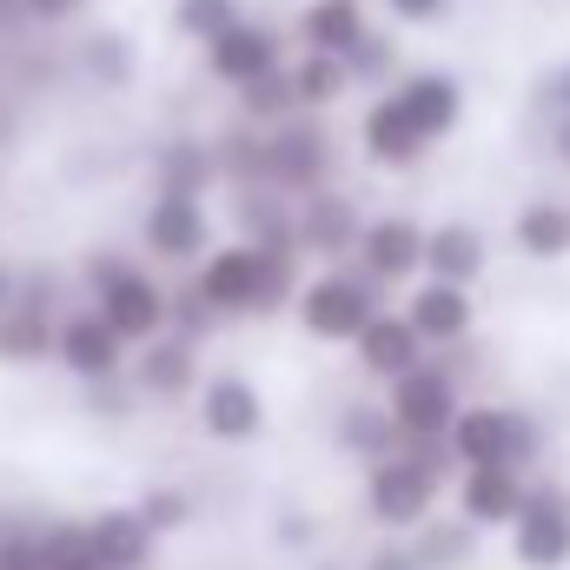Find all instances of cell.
Returning a JSON list of instances; mask_svg holds the SVG:
<instances>
[{"mask_svg":"<svg viewBox=\"0 0 570 570\" xmlns=\"http://www.w3.org/2000/svg\"><path fill=\"white\" fill-rule=\"evenodd\" d=\"M193 292L219 312V318H273L298 298L305 285V253L298 246H259V239H219L199 266H193Z\"/></svg>","mask_w":570,"mask_h":570,"instance_id":"obj_1","label":"cell"},{"mask_svg":"<svg viewBox=\"0 0 570 570\" xmlns=\"http://www.w3.org/2000/svg\"><path fill=\"white\" fill-rule=\"evenodd\" d=\"M451 478H458V458H451V444H444V438H405L399 451H385V458H372V464H365L358 511H365L379 531L412 538L431 511H438V498H444V484H451Z\"/></svg>","mask_w":570,"mask_h":570,"instance_id":"obj_2","label":"cell"},{"mask_svg":"<svg viewBox=\"0 0 570 570\" xmlns=\"http://www.w3.org/2000/svg\"><path fill=\"white\" fill-rule=\"evenodd\" d=\"M292 312H298L312 345H352L372 325V312H385V285L372 279L365 266H352V259H332V266L305 273Z\"/></svg>","mask_w":570,"mask_h":570,"instance_id":"obj_3","label":"cell"},{"mask_svg":"<svg viewBox=\"0 0 570 570\" xmlns=\"http://www.w3.org/2000/svg\"><path fill=\"white\" fill-rule=\"evenodd\" d=\"M80 279H87V298L100 305V318H107L127 345H146L153 332H166V318H173V285L153 279L140 259H127V253H87Z\"/></svg>","mask_w":570,"mask_h":570,"instance_id":"obj_4","label":"cell"},{"mask_svg":"<svg viewBox=\"0 0 570 570\" xmlns=\"http://www.w3.org/2000/svg\"><path fill=\"white\" fill-rule=\"evenodd\" d=\"M444 444H451L458 471H464V464H518V471H531V464L544 458V425H538L531 412H518V405L478 399V405H458Z\"/></svg>","mask_w":570,"mask_h":570,"instance_id":"obj_5","label":"cell"},{"mask_svg":"<svg viewBox=\"0 0 570 570\" xmlns=\"http://www.w3.org/2000/svg\"><path fill=\"white\" fill-rule=\"evenodd\" d=\"M213 246H219L213 206H206L199 193H166V186H153V199H146V213H140V253L146 259H159V266H199Z\"/></svg>","mask_w":570,"mask_h":570,"instance_id":"obj_6","label":"cell"},{"mask_svg":"<svg viewBox=\"0 0 570 570\" xmlns=\"http://www.w3.org/2000/svg\"><path fill=\"white\" fill-rule=\"evenodd\" d=\"M338 173V153H332V134L318 127V114H292L279 127H266V186L279 193H312V186H332Z\"/></svg>","mask_w":570,"mask_h":570,"instance_id":"obj_7","label":"cell"},{"mask_svg":"<svg viewBox=\"0 0 570 570\" xmlns=\"http://www.w3.org/2000/svg\"><path fill=\"white\" fill-rule=\"evenodd\" d=\"M199 379H206V358L179 332H153L146 345H134V358H127V385L140 392V405H193Z\"/></svg>","mask_w":570,"mask_h":570,"instance_id":"obj_8","label":"cell"},{"mask_svg":"<svg viewBox=\"0 0 570 570\" xmlns=\"http://www.w3.org/2000/svg\"><path fill=\"white\" fill-rule=\"evenodd\" d=\"M199 67H206V80H213V87L239 94V87H253V80L279 73V67H285V40L266 27V20L239 13L226 33H213V40L199 47Z\"/></svg>","mask_w":570,"mask_h":570,"instance_id":"obj_9","label":"cell"},{"mask_svg":"<svg viewBox=\"0 0 570 570\" xmlns=\"http://www.w3.org/2000/svg\"><path fill=\"white\" fill-rule=\"evenodd\" d=\"M127 358H134V345L100 318V305H94V298H87V305H73V312H60L53 365H60L67 379L100 385V379H120V372H127Z\"/></svg>","mask_w":570,"mask_h":570,"instance_id":"obj_10","label":"cell"},{"mask_svg":"<svg viewBox=\"0 0 570 570\" xmlns=\"http://www.w3.org/2000/svg\"><path fill=\"white\" fill-rule=\"evenodd\" d=\"M193 419L213 444L239 451V444H253L266 431V392L246 372H206L199 392H193Z\"/></svg>","mask_w":570,"mask_h":570,"instance_id":"obj_11","label":"cell"},{"mask_svg":"<svg viewBox=\"0 0 570 570\" xmlns=\"http://www.w3.org/2000/svg\"><path fill=\"white\" fill-rule=\"evenodd\" d=\"M385 405H392V419H399L405 438H444L451 419H458V405H464V385H458L451 365L425 358V365H412L405 379L385 385Z\"/></svg>","mask_w":570,"mask_h":570,"instance_id":"obj_12","label":"cell"},{"mask_svg":"<svg viewBox=\"0 0 570 570\" xmlns=\"http://www.w3.org/2000/svg\"><path fill=\"white\" fill-rule=\"evenodd\" d=\"M511 558L524 570H564L570 564V491L564 484H531L518 518H511Z\"/></svg>","mask_w":570,"mask_h":570,"instance_id":"obj_13","label":"cell"},{"mask_svg":"<svg viewBox=\"0 0 570 570\" xmlns=\"http://www.w3.org/2000/svg\"><path fill=\"white\" fill-rule=\"evenodd\" d=\"M358 233H365V213L345 186H312L298 193V253L332 266V259H352L358 253Z\"/></svg>","mask_w":570,"mask_h":570,"instance_id":"obj_14","label":"cell"},{"mask_svg":"<svg viewBox=\"0 0 570 570\" xmlns=\"http://www.w3.org/2000/svg\"><path fill=\"white\" fill-rule=\"evenodd\" d=\"M352 266H365L379 285H412L425 273V226L412 213H365Z\"/></svg>","mask_w":570,"mask_h":570,"instance_id":"obj_15","label":"cell"},{"mask_svg":"<svg viewBox=\"0 0 570 570\" xmlns=\"http://www.w3.org/2000/svg\"><path fill=\"white\" fill-rule=\"evenodd\" d=\"M399 312L419 325V338H425L431 352L471 345V332H478V305H471V285L431 279V273H419V279H412V292H405V305H399Z\"/></svg>","mask_w":570,"mask_h":570,"instance_id":"obj_16","label":"cell"},{"mask_svg":"<svg viewBox=\"0 0 570 570\" xmlns=\"http://www.w3.org/2000/svg\"><path fill=\"white\" fill-rule=\"evenodd\" d=\"M524 491H531V478H524L518 464H464V471L451 478V504H458L478 531H511Z\"/></svg>","mask_w":570,"mask_h":570,"instance_id":"obj_17","label":"cell"},{"mask_svg":"<svg viewBox=\"0 0 570 570\" xmlns=\"http://www.w3.org/2000/svg\"><path fill=\"white\" fill-rule=\"evenodd\" d=\"M358 153H365L379 173H412V166L431 153V140L405 120V107H399V94H392V87L358 114Z\"/></svg>","mask_w":570,"mask_h":570,"instance_id":"obj_18","label":"cell"},{"mask_svg":"<svg viewBox=\"0 0 570 570\" xmlns=\"http://www.w3.org/2000/svg\"><path fill=\"white\" fill-rule=\"evenodd\" d=\"M53 338H60V312H53V292L27 279L20 298L0 312V365H47L53 358Z\"/></svg>","mask_w":570,"mask_h":570,"instance_id":"obj_19","label":"cell"},{"mask_svg":"<svg viewBox=\"0 0 570 570\" xmlns=\"http://www.w3.org/2000/svg\"><path fill=\"white\" fill-rule=\"evenodd\" d=\"M352 358H358V372H365V379L392 385V379H405L412 365H425L431 345L419 338V325H412L405 312H372V325L352 338Z\"/></svg>","mask_w":570,"mask_h":570,"instance_id":"obj_20","label":"cell"},{"mask_svg":"<svg viewBox=\"0 0 570 570\" xmlns=\"http://www.w3.org/2000/svg\"><path fill=\"white\" fill-rule=\"evenodd\" d=\"M392 94H399L405 120H412L431 146L451 140V134H458V120H464V87H458V73L419 67V73H399V80H392Z\"/></svg>","mask_w":570,"mask_h":570,"instance_id":"obj_21","label":"cell"},{"mask_svg":"<svg viewBox=\"0 0 570 570\" xmlns=\"http://www.w3.org/2000/svg\"><path fill=\"white\" fill-rule=\"evenodd\" d=\"M87 538H94L100 570H153V558H159V531L146 524L134 504L94 511V518H87Z\"/></svg>","mask_w":570,"mask_h":570,"instance_id":"obj_22","label":"cell"},{"mask_svg":"<svg viewBox=\"0 0 570 570\" xmlns=\"http://www.w3.org/2000/svg\"><path fill=\"white\" fill-rule=\"evenodd\" d=\"M233 233L259 239V246H298V199L266 179L233 186Z\"/></svg>","mask_w":570,"mask_h":570,"instance_id":"obj_23","label":"cell"},{"mask_svg":"<svg viewBox=\"0 0 570 570\" xmlns=\"http://www.w3.org/2000/svg\"><path fill=\"white\" fill-rule=\"evenodd\" d=\"M491 266V246L471 219H438L425 226V273L431 279H451V285H478Z\"/></svg>","mask_w":570,"mask_h":570,"instance_id":"obj_24","label":"cell"},{"mask_svg":"<svg viewBox=\"0 0 570 570\" xmlns=\"http://www.w3.org/2000/svg\"><path fill=\"white\" fill-rule=\"evenodd\" d=\"M292 33H298V47L345 60V53L372 33V13H365V0H305L298 20H292Z\"/></svg>","mask_w":570,"mask_h":570,"instance_id":"obj_25","label":"cell"},{"mask_svg":"<svg viewBox=\"0 0 570 570\" xmlns=\"http://www.w3.org/2000/svg\"><path fill=\"white\" fill-rule=\"evenodd\" d=\"M332 444H338L345 458L372 464V458L399 451V444H405V431H399V419H392V405H385V399H345V405H338V419H332Z\"/></svg>","mask_w":570,"mask_h":570,"instance_id":"obj_26","label":"cell"},{"mask_svg":"<svg viewBox=\"0 0 570 570\" xmlns=\"http://www.w3.org/2000/svg\"><path fill=\"white\" fill-rule=\"evenodd\" d=\"M153 186H166V193H213V186H226L219 179V159H213V140L206 134H173V140H159L153 153Z\"/></svg>","mask_w":570,"mask_h":570,"instance_id":"obj_27","label":"cell"},{"mask_svg":"<svg viewBox=\"0 0 570 570\" xmlns=\"http://www.w3.org/2000/svg\"><path fill=\"white\" fill-rule=\"evenodd\" d=\"M511 246H518L524 259H538V266L564 259L570 253V206L564 199H524L518 219H511Z\"/></svg>","mask_w":570,"mask_h":570,"instance_id":"obj_28","label":"cell"},{"mask_svg":"<svg viewBox=\"0 0 570 570\" xmlns=\"http://www.w3.org/2000/svg\"><path fill=\"white\" fill-rule=\"evenodd\" d=\"M285 73H292L298 114H332V107L352 94V67H345L338 53H312V47H298V60H285Z\"/></svg>","mask_w":570,"mask_h":570,"instance_id":"obj_29","label":"cell"},{"mask_svg":"<svg viewBox=\"0 0 570 570\" xmlns=\"http://www.w3.org/2000/svg\"><path fill=\"white\" fill-rule=\"evenodd\" d=\"M80 73H87L94 87L120 94V87H134V80H140V47H134L120 27H94V33L80 40Z\"/></svg>","mask_w":570,"mask_h":570,"instance_id":"obj_30","label":"cell"},{"mask_svg":"<svg viewBox=\"0 0 570 570\" xmlns=\"http://www.w3.org/2000/svg\"><path fill=\"white\" fill-rule=\"evenodd\" d=\"M412 551H419V564L425 570H464V558L478 551V524H471L464 511H451V518L431 511L425 524L412 531Z\"/></svg>","mask_w":570,"mask_h":570,"instance_id":"obj_31","label":"cell"},{"mask_svg":"<svg viewBox=\"0 0 570 570\" xmlns=\"http://www.w3.org/2000/svg\"><path fill=\"white\" fill-rule=\"evenodd\" d=\"M33 538H40V564L47 570H100L87 518H47V524H33Z\"/></svg>","mask_w":570,"mask_h":570,"instance_id":"obj_32","label":"cell"},{"mask_svg":"<svg viewBox=\"0 0 570 570\" xmlns=\"http://www.w3.org/2000/svg\"><path fill=\"white\" fill-rule=\"evenodd\" d=\"M134 511L159 531V544H166V538H179V531H193V518H199V504H193V491H186V484H146L140 498H134Z\"/></svg>","mask_w":570,"mask_h":570,"instance_id":"obj_33","label":"cell"},{"mask_svg":"<svg viewBox=\"0 0 570 570\" xmlns=\"http://www.w3.org/2000/svg\"><path fill=\"white\" fill-rule=\"evenodd\" d=\"M239 100V120H253V127H279L298 114V94H292V73H266V80H253V87H239L233 94Z\"/></svg>","mask_w":570,"mask_h":570,"instance_id":"obj_34","label":"cell"},{"mask_svg":"<svg viewBox=\"0 0 570 570\" xmlns=\"http://www.w3.org/2000/svg\"><path fill=\"white\" fill-rule=\"evenodd\" d=\"M345 67H352V87H392L399 80V40L372 20V33L345 53Z\"/></svg>","mask_w":570,"mask_h":570,"instance_id":"obj_35","label":"cell"},{"mask_svg":"<svg viewBox=\"0 0 570 570\" xmlns=\"http://www.w3.org/2000/svg\"><path fill=\"white\" fill-rule=\"evenodd\" d=\"M239 13H246L239 0H173V13H166V20H173V33H179V40L206 47V40H213V33H226Z\"/></svg>","mask_w":570,"mask_h":570,"instance_id":"obj_36","label":"cell"},{"mask_svg":"<svg viewBox=\"0 0 570 570\" xmlns=\"http://www.w3.org/2000/svg\"><path fill=\"white\" fill-rule=\"evenodd\" d=\"M213 325H219V312H213L193 285H179V292H173V318H166V332H179V338H193V345H199Z\"/></svg>","mask_w":570,"mask_h":570,"instance_id":"obj_37","label":"cell"},{"mask_svg":"<svg viewBox=\"0 0 570 570\" xmlns=\"http://www.w3.org/2000/svg\"><path fill=\"white\" fill-rule=\"evenodd\" d=\"M273 544H279V551H312V544H318V518H312V511H279Z\"/></svg>","mask_w":570,"mask_h":570,"instance_id":"obj_38","label":"cell"},{"mask_svg":"<svg viewBox=\"0 0 570 570\" xmlns=\"http://www.w3.org/2000/svg\"><path fill=\"white\" fill-rule=\"evenodd\" d=\"M94 0H20V20L27 27H67V20H80Z\"/></svg>","mask_w":570,"mask_h":570,"instance_id":"obj_39","label":"cell"},{"mask_svg":"<svg viewBox=\"0 0 570 570\" xmlns=\"http://www.w3.org/2000/svg\"><path fill=\"white\" fill-rule=\"evenodd\" d=\"M358 570H425V564H419L412 538H392V531H385V544H372V551H365V564H358Z\"/></svg>","mask_w":570,"mask_h":570,"instance_id":"obj_40","label":"cell"},{"mask_svg":"<svg viewBox=\"0 0 570 570\" xmlns=\"http://www.w3.org/2000/svg\"><path fill=\"white\" fill-rule=\"evenodd\" d=\"M392 7V20H405V27H438L444 13H451V0H385Z\"/></svg>","mask_w":570,"mask_h":570,"instance_id":"obj_41","label":"cell"},{"mask_svg":"<svg viewBox=\"0 0 570 570\" xmlns=\"http://www.w3.org/2000/svg\"><path fill=\"white\" fill-rule=\"evenodd\" d=\"M20 285H27V273H20L13 259H0V312H7L13 298H20Z\"/></svg>","mask_w":570,"mask_h":570,"instance_id":"obj_42","label":"cell"},{"mask_svg":"<svg viewBox=\"0 0 570 570\" xmlns=\"http://www.w3.org/2000/svg\"><path fill=\"white\" fill-rule=\"evenodd\" d=\"M551 153H558V166H570V114H558V127H551Z\"/></svg>","mask_w":570,"mask_h":570,"instance_id":"obj_43","label":"cell"},{"mask_svg":"<svg viewBox=\"0 0 570 570\" xmlns=\"http://www.w3.org/2000/svg\"><path fill=\"white\" fill-rule=\"evenodd\" d=\"M551 100H558V114H570V60L551 73Z\"/></svg>","mask_w":570,"mask_h":570,"instance_id":"obj_44","label":"cell"},{"mask_svg":"<svg viewBox=\"0 0 570 570\" xmlns=\"http://www.w3.org/2000/svg\"><path fill=\"white\" fill-rule=\"evenodd\" d=\"M0 13H20V0H0Z\"/></svg>","mask_w":570,"mask_h":570,"instance_id":"obj_45","label":"cell"},{"mask_svg":"<svg viewBox=\"0 0 570 570\" xmlns=\"http://www.w3.org/2000/svg\"><path fill=\"white\" fill-rule=\"evenodd\" d=\"M312 570H352V564H312Z\"/></svg>","mask_w":570,"mask_h":570,"instance_id":"obj_46","label":"cell"},{"mask_svg":"<svg viewBox=\"0 0 570 570\" xmlns=\"http://www.w3.org/2000/svg\"><path fill=\"white\" fill-rule=\"evenodd\" d=\"M0 531H7V518H0Z\"/></svg>","mask_w":570,"mask_h":570,"instance_id":"obj_47","label":"cell"}]
</instances>
